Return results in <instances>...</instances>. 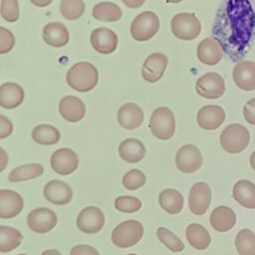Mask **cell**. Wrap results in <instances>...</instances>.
Listing matches in <instances>:
<instances>
[{"mask_svg": "<svg viewBox=\"0 0 255 255\" xmlns=\"http://www.w3.org/2000/svg\"><path fill=\"white\" fill-rule=\"evenodd\" d=\"M185 236L191 247L196 250L207 249L211 242V236L207 229L197 223L187 225L185 229Z\"/></svg>", "mask_w": 255, "mask_h": 255, "instance_id": "83f0119b", "label": "cell"}, {"mask_svg": "<svg viewBox=\"0 0 255 255\" xmlns=\"http://www.w3.org/2000/svg\"><path fill=\"white\" fill-rule=\"evenodd\" d=\"M121 158L128 163L139 162L145 155V146L136 138H126L119 145Z\"/></svg>", "mask_w": 255, "mask_h": 255, "instance_id": "484cf974", "label": "cell"}, {"mask_svg": "<svg viewBox=\"0 0 255 255\" xmlns=\"http://www.w3.org/2000/svg\"><path fill=\"white\" fill-rule=\"evenodd\" d=\"M8 154L5 151L4 148H2L0 146V173L2 171H4V169L7 167L8 165Z\"/></svg>", "mask_w": 255, "mask_h": 255, "instance_id": "ee69618b", "label": "cell"}, {"mask_svg": "<svg viewBox=\"0 0 255 255\" xmlns=\"http://www.w3.org/2000/svg\"><path fill=\"white\" fill-rule=\"evenodd\" d=\"M144 233L143 225L134 219L119 223L112 232V242L119 248H129L137 244Z\"/></svg>", "mask_w": 255, "mask_h": 255, "instance_id": "3957f363", "label": "cell"}, {"mask_svg": "<svg viewBox=\"0 0 255 255\" xmlns=\"http://www.w3.org/2000/svg\"><path fill=\"white\" fill-rule=\"evenodd\" d=\"M26 221L31 231L44 234L55 228L58 222V216L50 208L38 207L28 213Z\"/></svg>", "mask_w": 255, "mask_h": 255, "instance_id": "9c48e42d", "label": "cell"}, {"mask_svg": "<svg viewBox=\"0 0 255 255\" xmlns=\"http://www.w3.org/2000/svg\"><path fill=\"white\" fill-rule=\"evenodd\" d=\"M45 198L56 205H66L73 198V189L65 181L53 179L48 181L43 189Z\"/></svg>", "mask_w": 255, "mask_h": 255, "instance_id": "9a60e30c", "label": "cell"}, {"mask_svg": "<svg viewBox=\"0 0 255 255\" xmlns=\"http://www.w3.org/2000/svg\"><path fill=\"white\" fill-rule=\"evenodd\" d=\"M23 240L22 233L7 225H0V253H8L20 246Z\"/></svg>", "mask_w": 255, "mask_h": 255, "instance_id": "4dcf8cb0", "label": "cell"}, {"mask_svg": "<svg viewBox=\"0 0 255 255\" xmlns=\"http://www.w3.org/2000/svg\"><path fill=\"white\" fill-rule=\"evenodd\" d=\"M91 44L92 47L100 54H112L118 47V36L117 34L106 27L96 28L91 33Z\"/></svg>", "mask_w": 255, "mask_h": 255, "instance_id": "e0dca14e", "label": "cell"}, {"mask_svg": "<svg viewBox=\"0 0 255 255\" xmlns=\"http://www.w3.org/2000/svg\"><path fill=\"white\" fill-rule=\"evenodd\" d=\"M70 255H101V254L99 250L92 245L78 244L71 249Z\"/></svg>", "mask_w": 255, "mask_h": 255, "instance_id": "60d3db41", "label": "cell"}, {"mask_svg": "<svg viewBox=\"0 0 255 255\" xmlns=\"http://www.w3.org/2000/svg\"><path fill=\"white\" fill-rule=\"evenodd\" d=\"M196 56L201 63L214 66L222 59L223 50L213 38H205L197 45Z\"/></svg>", "mask_w": 255, "mask_h": 255, "instance_id": "7402d4cb", "label": "cell"}, {"mask_svg": "<svg viewBox=\"0 0 255 255\" xmlns=\"http://www.w3.org/2000/svg\"><path fill=\"white\" fill-rule=\"evenodd\" d=\"M66 80L68 85L75 91L86 93L97 86L99 72L93 64L89 62H79L69 69Z\"/></svg>", "mask_w": 255, "mask_h": 255, "instance_id": "7a4b0ae2", "label": "cell"}, {"mask_svg": "<svg viewBox=\"0 0 255 255\" xmlns=\"http://www.w3.org/2000/svg\"><path fill=\"white\" fill-rule=\"evenodd\" d=\"M233 198L247 209L255 208V184L247 179L238 180L232 189Z\"/></svg>", "mask_w": 255, "mask_h": 255, "instance_id": "4316f807", "label": "cell"}, {"mask_svg": "<svg viewBox=\"0 0 255 255\" xmlns=\"http://www.w3.org/2000/svg\"><path fill=\"white\" fill-rule=\"evenodd\" d=\"M198 126L205 130L218 128L225 121L224 110L217 105H206L199 109L196 115Z\"/></svg>", "mask_w": 255, "mask_h": 255, "instance_id": "ac0fdd59", "label": "cell"}, {"mask_svg": "<svg viewBox=\"0 0 255 255\" xmlns=\"http://www.w3.org/2000/svg\"><path fill=\"white\" fill-rule=\"evenodd\" d=\"M172 34L184 41L196 39L201 32V24L195 14L182 12L174 15L170 21Z\"/></svg>", "mask_w": 255, "mask_h": 255, "instance_id": "8992f818", "label": "cell"}, {"mask_svg": "<svg viewBox=\"0 0 255 255\" xmlns=\"http://www.w3.org/2000/svg\"><path fill=\"white\" fill-rule=\"evenodd\" d=\"M44 172V166L41 163L32 162L19 165L13 168L8 175L10 182H22L41 176Z\"/></svg>", "mask_w": 255, "mask_h": 255, "instance_id": "f546056e", "label": "cell"}, {"mask_svg": "<svg viewBox=\"0 0 255 255\" xmlns=\"http://www.w3.org/2000/svg\"><path fill=\"white\" fill-rule=\"evenodd\" d=\"M84 0H62L60 3V13L67 20H77L85 12Z\"/></svg>", "mask_w": 255, "mask_h": 255, "instance_id": "e575fe53", "label": "cell"}, {"mask_svg": "<svg viewBox=\"0 0 255 255\" xmlns=\"http://www.w3.org/2000/svg\"><path fill=\"white\" fill-rule=\"evenodd\" d=\"M156 236L158 240L163 243L170 251L178 253L183 251L184 244L183 242L170 230L165 227H158L156 230Z\"/></svg>", "mask_w": 255, "mask_h": 255, "instance_id": "d590c367", "label": "cell"}, {"mask_svg": "<svg viewBox=\"0 0 255 255\" xmlns=\"http://www.w3.org/2000/svg\"><path fill=\"white\" fill-rule=\"evenodd\" d=\"M148 128L158 139H170L175 131V118L172 111L166 107L156 108L150 116Z\"/></svg>", "mask_w": 255, "mask_h": 255, "instance_id": "5b68a950", "label": "cell"}, {"mask_svg": "<svg viewBox=\"0 0 255 255\" xmlns=\"http://www.w3.org/2000/svg\"><path fill=\"white\" fill-rule=\"evenodd\" d=\"M250 166L252 167V169L255 171V151H253L250 155Z\"/></svg>", "mask_w": 255, "mask_h": 255, "instance_id": "c3c4849f", "label": "cell"}, {"mask_svg": "<svg viewBox=\"0 0 255 255\" xmlns=\"http://www.w3.org/2000/svg\"><path fill=\"white\" fill-rule=\"evenodd\" d=\"M24 100L23 88L12 82L4 83L0 86V106L4 109H15Z\"/></svg>", "mask_w": 255, "mask_h": 255, "instance_id": "d4e9b609", "label": "cell"}, {"mask_svg": "<svg viewBox=\"0 0 255 255\" xmlns=\"http://www.w3.org/2000/svg\"><path fill=\"white\" fill-rule=\"evenodd\" d=\"M167 3H171V4H176V3H179L183 0H165Z\"/></svg>", "mask_w": 255, "mask_h": 255, "instance_id": "681fc988", "label": "cell"}, {"mask_svg": "<svg viewBox=\"0 0 255 255\" xmlns=\"http://www.w3.org/2000/svg\"><path fill=\"white\" fill-rule=\"evenodd\" d=\"M0 14L5 21L16 22L20 16L18 0H1Z\"/></svg>", "mask_w": 255, "mask_h": 255, "instance_id": "f35d334b", "label": "cell"}, {"mask_svg": "<svg viewBox=\"0 0 255 255\" xmlns=\"http://www.w3.org/2000/svg\"><path fill=\"white\" fill-rule=\"evenodd\" d=\"M59 113L69 123H78L86 115V106L80 98L66 96L60 100Z\"/></svg>", "mask_w": 255, "mask_h": 255, "instance_id": "44dd1931", "label": "cell"}, {"mask_svg": "<svg viewBox=\"0 0 255 255\" xmlns=\"http://www.w3.org/2000/svg\"><path fill=\"white\" fill-rule=\"evenodd\" d=\"M41 255H62V253L57 249H48L43 251Z\"/></svg>", "mask_w": 255, "mask_h": 255, "instance_id": "7dc6e473", "label": "cell"}, {"mask_svg": "<svg viewBox=\"0 0 255 255\" xmlns=\"http://www.w3.org/2000/svg\"><path fill=\"white\" fill-rule=\"evenodd\" d=\"M212 35L232 61L243 58L255 39V0H222Z\"/></svg>", "mask_w": 255, "mask_h": 255, "instance_id": "6da1fadb", "label": "cell"}, {"mask_svg": "<svg viewBox=\"0 0 255 255\" xmlns=\"http://www.w3.org/2000/svg\"><path fill=\"white\" fill-rule=\"evenodd\" d=\"M118 122L126 129H135L139 128L144 120L142 109L134 103H126L118 111Z\"/></svg>", "mask_w": 255, "mask_h": 255, "instance_id": "d6986e66", "label": "cell"}, {"mask_svg": "<svg viewBox=\"0 0 255 255\" xmlns=\"http://www.w3.org/2000/svg\"><path fill=\"white\" fill-rule=\"evenodd\" d=\"M128 255H137V254H135V253H130V254H128Z\"/></svg>", "mask_w": 255, "mask_h": 255, "instance_id": "f907efd6", "label": "cell"}, {"mask_svg": "<svg viewBox=\"0 0 255 255\" xmlns=\"http://www.w3.org/2000/svg\"><path fill=\"white\" fill-rule=\"evenodd\" d=\"M15 45V37L13 33L0 26V54H6L10 52Z\"/></svg>", "mask_w": 255, "mask_h": 255, "instance_id": "ab89813d", "label": "cell"}, {"mask_svg": "<svg viewBox=\"0 0 255 255\" xmlns=\"http://www.w3.org/2000/svg\"><path fill=\"white\" fill-rule=\"evenodd\" d=\"M158 16L152 11L139 13L130 24V35L135 41L144 42L151 39L159 30Z\"/></svg>", "mask_w": 255, "mask_h": 255, "instance_id": "52a82bcc", "label": "cell"}, {"mask_svg": "<svg viewBox=\"0 0 255 255\" xmlns=\"http://www.w3.org/2000/svg\"><path fill=\"white\" fill-rule=\"evenodd\" d=\"M23 208L24 199L20 193L13 189H0V218H14Z\"/></svg>", "mask_w": 255, "mask_h": 255, "instance_id": "5bb4252c", "label": "cell"}, {"mask_svg": "<svg viewBox=\"0 0 255 255\" xmlns=\"http://www.w3.org/2000/svg\"><path fill=\"white\" fill-rule=\"evenodd\" d=\"M30 1L32 4L38 7H46L53 2V0H30Z\"/></svg>", "mask_w": 255, "mask_h": 255, "instance_id": "bcb514c9", "label": "cell"}, {"mask_svg": "<svg viewBox=\"0 0 255 255\" xmlns=\"http://www.w3.org/2000/svg\"><path fill=\"white\" fill-rule=\"evenodd\" d=\"M43 39L49 46L60 48L68 44L70 35L66 26L60 22H52L43 28Z\"/></svg>", "mask_w": 255, "mask_h": 255, "instance_id": "cb8c5ba5", "label": "cell"}, {"mask_svg": "<svg viewBox=\"0 0 255 255\" xmlns=\"http://www.w3.org/2000/svg\"><path fill=\"white\" fill-rule=\"evenodd\" d=\"M168 60L167 57L160 53L155 52L150 54L144 61L141 68V76L148 83H155L159 81L166 69Z\"/></svg>", "mask_w": 255, "mask_h": 255, "instance_id": "2e32d148", "label": "cell"}, {"mask_svg": "<svg viewBox=\"0 0 255 255\" xmlns=\"http://www.w3.org/2000/svg\"><path fill=\"white\" fill-rule=\"evenodd\" d=\"M61 137V133L51 125H38L32 130V138L35 142L43 145L56 144Z\"/></svg>", "mask_w": 255, "mask_h": 255, "instance_id": "d6a6232c", "label": "cell"}, {"mask_svg": "<svg viewBox=\"0 0 255 255\" xmlns=\"http://www.w3.org/2000/svg\"><path fill=\"white\" fill-rule=\"evenodd\" d=\"M123 3L131 9H136L140 6H142V4L145 2V0H122Z\"/></svg>", "mask_w": 255, "mask_h": 255, "instance_id": "f6af8a7d", "label": "cell"}, {"mask_svg": "<svg viewBox=\"0 0 255 255\" xmlns=\"http://www.w3.org/2000/svg\"><path fill=\"white\" fill-rule=\"evenodd\" d=\"M219 141L226 152L232 154L240 153L248 146L250 133L244 126L231 124L221 131Z\"/></svg>", "mask_w": 255, "mask_h": 255, "instance_id": "277c9868", "label": "cell"}, {"mask_svg": "<svg viewBox=\"0 0 255 255\" xmlns=\"http://www.w3.org/2000/svg\"><path fill=\"white\" fill-rule=\"evenodd\" d=\"M232 77L235 85L246 92L255 90V62L241 61L233 69Z\"/></svg>", "mask_w": 255, "mask_h": 255, "instance_id": "ffe728a7", "label": "cell"}, {"mask_svg": "<svg viewBox=\"0 0 255 255\" xmlns=\"http://www.w3.org/2000/svg\"><path fill=\"white\" fill-rule=\"evenodd\" d=\"M115 208L124 213H134L141 208V201L131 195L118 196L114 202Z\"/></svg>", "mask_w": 255, "mask_h": 255, "instance_id": "74e56055", "label": "cell"}, {"mask_svg": "<svg viewBox=\"0 0 255 255\" xmlns=\"http://www.w3.org/2000/svg\"><path fill=\"white\" fill-rule=\"evenodd\" d=\"M243 116L248 124L255 126V98L249 100L244 105Z\"/></svg>", "mask_w": 255, "mask_h": 255, "instance_id": "b9f144b4", "label": "cell"}, {"mask_svg": "<svg viewBox=\"0 0 255 255\" xmlns=\"http://www.w3.org/2000/svg\"><path fill=\"white\" fill-rule=\"evenodd\" d=\"M209 220L215 231L227 232L234 227L236 223V214L230 207L220 205L212 210Z\"/></svg>", "mask_w": 255, "mask_h": 255, "instance_id": "603a6c76", "label": "cell"}, {"mask_svg": "<svg viewBox=\"0 0 255 255\" xmlns=\"http://www.w3.org/2000/svg\"><path fill=\"white\" fill-rule=\"evenodd\" d=\"M195 90L200 97L207 100H215L223 96L225 81L220 74L209 72L197 79Z\"/></svg>", "mask_w": 255, "mask_h": 255, "instance_id": "ba28073f", "label": "cell"}, {"mask_svg": "<svg viewBox=\"0 0 255 255\" xmlns=\"http://www.w3.org/2000/svg\"><path fill=\"white\" fill-rule=\"evenodd\" d=\"M145 174L137 168H132L128 170L122 178V183L124 187L130 191L136 190L139 187L143 186L145 184Z\"/></svg>", "mask_w": 255, "mask_h": 255, "instance_id": "8d00e7d4", "label": "cell"}, {"mask_svg": "<svg viewBox=\"0 0 255 255\" xmlns=\"http://www.w3.org/2000/svg\"><path fill=\"white\" fill-rule=\"evenodd\" d=\"M160 207L168 214H178L183 208V196L174 188H165L158 195Z\"/></svg>", "mask_w": 255, "mask_h": 255, "instance_id": "f1b7e54d", "label": "cell"}, {"mask_svg": "<svg viewBox=\"0 0 255 255\" xmlns=\"http://www.w3.org/2000/svg\"><path fill=\"white\" fill-rule=\"evenodd\" d=\"M105 214L97 206H87L83 208L77 216V227L86 234H96L105 225Z\"/></svg>", "mask_w": 255, "mask_h": 255, "instance_id": "30bf717a", "label": "cell"}, {"mask_svg": "<svg viewBox=\"0 0 255 255\" xmlns=\"http://www.w3.org/2000/svg\"><path fill=\"white\" fill-rule=\"evenodd\" d=\"M18 255H28V254H25V253H22V254H18Z\"/></svg>", "mask_w": 255, "mask_h": 255, "instance_id": "816d5d0a", "label": "cell"}, {"mask_svg": "<svg viewBox=\"0 0 255 255\" xmlns=\"http://www.w3.org/2000/svg\"><path fill=\"white\" fill-rule=\"evenodd\" d=\"M52 169L60 175H69L79 166V156L71 148L62 147L56 149L50 158Z\"/></svg>", "mask_w": 255, "mask_h": 255, "instance_id": "7c38bea8", "label": "cell"}, {"mask_svg": "<svg viewBox=\"0 0 255 255\" xmlns=\"http://www.w3.org/2000/svg\"><path fill=\"white\" fill-rule=\"evenodd\" d=\"M211 202V189L206 182L194 183L188 194L189 210L195 215H203Z\"/></svg>", "mask_w": 255, "mask_h": 255, "instance_id": "4fadbf2b", "label": "cell"}, {"mask_svg": "<svg viewBox=\"0 0 255 255\" xmlns=\"http://www.w3.org/2000/svg\"><path fill=\"white\" fill-rule=\"evenodd\" d=\"M13 131V125L11 121L3 116L0 115V139L8 137Z\"/></svg>", "mask_w": 255, "mask_h": 255, "instance_id": "7bdbcfd3", "label": "cell"}, {"mask_svg": "<svg viewBox=\"0 0 255 255\" xmlns=\"http://www.w3.org/2000/svg\"><path fill=\"white\" fill-rule=\"evenodd\" d=\"M92 15L96 20L103 22H116L119 21L123 12L122 9L113 2H100L96 4L92 10Z\"/></svg>", "mask_w": 255, "mask_h": 255, "instance_id": "1f68e13d", "label": "cell"}, {"mask_svg": "<svg viewBox=\"0 0 255 255\" xmlns=\"http://www.w3.org/2000/svg\"><path fill=\"white\" fill-rule=\"evenodd\" d=\"M202 163L203 158L201 152L194 144H184L176 151L175 164L177 169L183 173L197 171Z\"/></svg>", "mask_w": 255, "mask_h": 255, "instance_id": "8fae6325", "label": "cell"}, {"mask_svg": "<svg viewBox=\"0 0 255 255\" xmlns=\"http://www.w3.org/2000/svg\"><path fill=\"white\" fill-rule=\"evenodd\" d=\"M234 243L239 255H255V234L250 229L240 230Z\"/></svg>", "mask_w": 255, "mask_h": 255, "instance_id": "836d02e7", "label": "cell"}]
</instances>
